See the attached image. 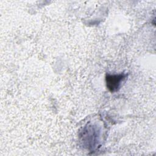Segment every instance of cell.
Wrapping results in <instances>:
<instances>
[{
	"label": "cell",
	"instance_id": "obj_1",
	"mask_svg": "<svg viewBox=\"0 0 156 156\" xmlns=\"http://www.w3.org/2000/svg\"><path fill=\"white\" fill-rule=\"evenodd\" d=\"M122 75L118 76H110L107 77V84L108 88L113 91L119 87V84L121 80L122 79Z\"/></svg>",
	"mask_w": 156,
	"mask_h": 156
}]
</instances>
